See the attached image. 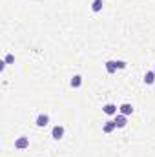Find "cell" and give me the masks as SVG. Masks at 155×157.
<instances>
[{
  "instance_id": "cell-1",
  "label": "cell",
  "mask_w": 155,
  "mask_h": 157,
  "mask_svg": "<svg viewBox=\"0 0 155 157\" xmlns=\"http://www.w3.org/2000/svg\"><path fill=\"white\" fill-rule=\"evenodd\" d=\"M64 133H66V130H64L62 124H57V126L51 128V137H53L55 141H60V139L64 137Z\"/></svg>"
},
{
  "instance_id": "cell-2",
  "label": "cell",
  "mask_w": 155,
  "mask_h": 157,
  "mask_svg": "<svg viewBox=\"0 0 155 157\" xmlns=\"http://www.w3.org/2000/svg\"><path fill=\"white\" fill-rule=\"evenodd\" d=\"M15 148H17V150H26V148H29V137H26V135L17 137V139H15Z\"/></svg>"
},
{
  "instance_id": "cell-3",
  "label": "cell",
  "mask_w": 155,
  "mask_h": 157,
  "mask_svg": "<svg viewBox=\"0 0 155 157\" xmlns=\"http://www.w3.org/2000/svg\"><path fill=\"white\" fill-rule=\"evenodd\" d=\"M102 112H104L108 117H115L117 113H119V106L113 104V102H108V104H104V106H102Z\"/></svg>"
},
{
  "instance_id": "cell-4",
  "label": "cell",
  "mask_w": 155,
  "mask_h": 157,
  "mask_svg": "<svg viewBox=\"0 0 155 157\" xmlns=\"http://www.w3.org/2000/svg\"><path fill=\"white\" fill-rule=\"evenodd\" d=\"M133 112H135V108H133V104H130V102H122V104L119 106V113H122V115H126V117H130Z\"/></svg>"
},
{
  "instance_id": "cell-5",
  "label": "cell",
  "mask_w": 155,
  "mask_h": 157,
  "mask_svg": "<svg viewBox=\"0 0 155 157\" xmlns=\"http://www.w3.org/2000/svg\"><path fill=\"white\" fill-rule=\"evenodd\" d=\"M35 124H37L39 128H46V126L49 124V115H47V113H39L37 119H35Z\"/></svg>"
},
{
  "instance_id": "cell-6",
  "label": "cell",
  "mask_w": 155,
  "mask_h": 157,
  "mask_svg": "<svg viewBox=\"0 0 155 157\" xmlns=\"http://www.w3.org/2000/svg\"><path fill=\"white\" fill-rule=\"evenodd\" d=\"M113 121H115V126L119 128V130H120V128H126V126H128V117H126V115H122V113H117Z\"/></svg>"
},
{
  "instance_id": "cell-7",
  "label": "cell",
  "mask_w": 155,
  "mask_h": 157,
  "mask_svg": "<svg viewBox=\"0 0 155 157\" xmlns=\"http://www.w3.org/2000/svg\"><path fill=\"white\" fill-rule=\"evenodd\" d=\"M113 130H117L115 121H113V119H110V121H104V122H102V132H104V133H112Z\"/></svg>"
},
{
  "instance_id": "cell-8",
  "label": "cell",
  "mask_w": 155,
  "mask_h": 157,
  "mask_svg": "<svg viewBox=\"0 0 155 157\" xmlns=\"http://www.w3.org/2000/svg\"><path fill=\"white\" fill-rule=\"evenodd\" d=\"M104 68H106V71L110 73V75H113V73H117V60H106L104 62Z\"/></svg>"
},
{
  "instance_id": "cell-9",
  "label": "cell",
  "mask_w": 155,
  "mask_h": 157,
  "mask_svg": "<svg viewBox=\"0 0 155 157\" xmlns=\"http://www.w3.org/2000/svg\"><path fill=\"white\" fill-rule=\"evenodd\" d=\"M142 80H144V84H146V86H152V84H155V73H153V70L146 71Z\"/></svg>"
},
{
  "instance_id": "cell-10",
  "label": "cell",
  "mask_w": 155,
  "mask_h": 157,
  "mask_svg": "<svg viewBox=\"0 0 155 157\" xmlns=\"http://www.w3.org/2000/svg\"><path fill=\"white\" fill-rule=\"evenodd\" d=\"M102 6H104V0H93L91 2V11L93 13H100L102 11Z\"/></svg>"
},
{
  "instance_id": "cell-11",
  "label": "cell",
  "mask_w": 155,
  "mask_h": 157,
  "mask_svg": "<svg viewBox=\"0 0 155 157\" xmlns=\"http://www.w3.org/2000/svg\"><path fill=\"white\" fill-rule=\"evenodd\" d=\"M70 86H71V88H75V90L80 88V86H82V77H80V75H73L71 80H70Z\"/></svg>"
},
{
  "instance_id": "cell-12",
  "label": "cell",
  "mask_w": 155,
  "mask_h": 157,
  "mask_svg": "<svg viewBox=\"0 0 155 157\" xmlns=\"http://www.w3.org/2000/svg\"><path fill=\"white\" fill-rule=\"evenodd\" d=\"M4 60H6V64H13V62H15V55H13V53H7V55L4 57Z\"/></svg>"
},
{
  "instance_id": "cell-13",
  "label": "cell",
  "mask_w": 155,
  "mask_h": 157,
  "mask_svg": "<svg viewBox=\"0 0 155 157\" xmlns=\"http://www.w3.org/2000/svg\"><path fill=\"white\" fill-rule=\"evenodd\" d=\"M117 68L119 70H126L128 68V62L126 60H117Z\"/></svg>"
},
{
  "instance_id": "cell-14",
  "label": "cell",
  "mask_w": 155,
  "mask_h": 157,
  "mask_svg": "<svg viewBox=\"0 0 155 157\" xmlns=\"http://www.w3.org/2000/svg\"><path fill=\"white\" fill-rule=\"evenodd\" d=\"M153 73H155V66H153Z\"/></svg>"
}]
</instances>
